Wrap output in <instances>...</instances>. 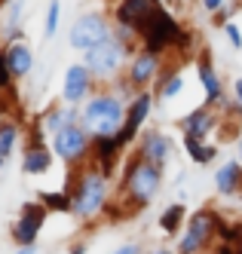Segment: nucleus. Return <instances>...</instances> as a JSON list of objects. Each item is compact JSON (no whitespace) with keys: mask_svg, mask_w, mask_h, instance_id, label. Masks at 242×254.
Instances as JSON below:
<instances>
[{"mask_svg":"<svg viewBox=\"0 0 242 254\" xmlns=\"http://www.w3.org/2000/svg\"><path fill=\"white\" fill-rule=\"evenodd\" d=\"M230 92H233V95H236V101L242 104V77H236V80H233V86H230Z\"/></svg>","mask_w":242,"mask_h":254,"instance_id":"nucleus-42","label":"nucleus"},{"mask_svg":"<svg viewBox=\"0 0 242 254\" xmlns=\"http://www.w3.org/2000/svg\"><path fill=\"white\" fill-rule=\"evenodd\" d=\"M12 25H22V0H9L3 9V28H12Z\"/></svg>","mask_w":242,"mask_h":254,"instance_id":"nucleus-35","label":"nucleus"},{"mask_svg":"<svg viewBox=\"0 0 242 254\" xmlns=\"http://www.w3.org/2000/svg\"><path fill=\"white\" fill-rule=\"evenodd\" d=\"M230 3V0H199V6H202V12L206 15H215L218 9H224Z\"/></svg>","mask_w":242,"mask_h":254,"instance_id":"nucleus-38","label":"nucleus"},{"mask_svg":"<svg viewBox=\"0 0 242 254\" xmlns=\"http://www.w3.org/2000/svg\"><path fill=\"white\" fill-rule=\"evenodd\" d=\"M15 77H12V70H9V64H6V49H3V43H0V95L3 92H12L15 89Z\"/></svg>","mask_w":242,"mask_h":254,"instance_id":"nucleus-33","label":"nucleus"},{"mask_svg":"<svg viewBox=\"0 0 242 254\" xmlns=\"http://www.w3.org/2000/svg\"><path fill=\"white\" fill-rule=\"evenodd\" d=\"M107 86H110V92H114V95H120V98H123L126 104H129V101H132V98L138 95V89H135L132 83H129V77H126V70H123V74H120L117 80H110Z\"/></svg>","mask_w":242,"mask_h":254,"instance_id":"nucleus-32","label":"nucleus"},{"mask_svg":"<svg viewBox=\"0 0 242 254\" xmlns=\"http://www.w3.org/2000/svg\"><path fill=\"white\" fill-rule=\"evenodd\" d=\"M135 150L147 162H154V166L165 169L175 159V138L165 132V129H151V126H147V129L138 135V141H135Z\"/></svg>","mask_w":242,"mask_h":254,"instance_id":"nucleus-13","label":"nucleus"},{"mask_svg":"<svg viewBox=\"0 0 242 254\" xmlns=\"http://www.w3.org/2000/svg\"><path fill=\"white\" fill-rule=\"evenodd\" d=\"M129 59H132V52H129L117 37H110V40L98 43L95 49L83 52V64L92 70V74H95V80H98L101 86H107L110 80H117L123 70H126Z\"/></svg>","mask_w":242,"mask_h":254,"instance_id":"nucleus-6","label":"nucleus"},{"mask_svg":"<svg viewBox=\"0 0 242 254\" xmlns=\"http://www.w3.org/2000/svg\"><path fill=\"white\" fill-rule=\"evenodd\" d=\"M86 251H89V245H86L83 239H80V242H71V245H68V254H86Z\"/></svg>","mask_w":242,"mask_h":254,"instance_id":"nucleus-40","label":"nucleus"},{"mask_svg":"<svg viewBox=\"0 0 242 254\" xmlns=\"http://www.w3.org/2000/svg\"><path fill=\"white\" fill-rule=\"evenodd\" d=\"M209 254H242V245H233V242H221V239H218V242L212 245V251H209Z\"/></svg>","mask_w":242,"mask_h":254,"instance_id":"nucleus-37","label":"nucleus"},{"mask_svg":"<svg viewBox=\"0 0 242 254\" xmlns=\"http://www.w3.org/2000/svg\"><path fill=\"white\" fill-rule=\"evenodd\" d=\"M117 202L126 208L129 217L141 214L144 208H151V202L162 193V184H165V169L147 162L138 150L126 153L123 159V169L117 175Z\"/></svg>","mask_w":242,"mask_h":254,"instance_id":"nucleus-1","label":"nucleus"},{"mask_svg":"<svg viewBox=\"0 0 242 254\" xmlns=\"http://www.w3.org/2000/svg\"><path fill=\"white\" fill-rule=\"evenodd\" d=\"M110 37H114V19H110V12L107 9H86L71 22L68 46L77 52H89Z\"/></svg>","mask_w":242,"mask_h":254,"instance_id":"nucleus-4","label":"nucleus"},{"mask_svg":"<svg viewBox=\"0 0 242 254\" xmlns=\"http://www.w3.org/2000/svg\"><path fill=\"white\" fill-rule=\"evenodd\" d=\"M165 64H169L165 56H154V52H147V49H138L135 56L129 59V64H126V77H129V83H132L138 92L141 89H154V83L160 80Z\"/></svg>","mask_w":242,"mask_h":254,"instance_id":"nucleus-12","label":"nucleus"},{"mask_svg":"<svg viewBox=\"0 0 242 254\" xmlns=\"http://www.w3.org/2000/svg\"><path fill=\"white\" fill-rule=\"evenodd\" d=\"M3 9H6V6H3V3H0V19H3Z\"/></svg>","mask_w":242,"mask_h":254,"instance_id":"nucleus-47","label":"nucleus"},{"mask_svg":"<svg viewBox=\"0 0 242 254\" xmlns=\"http://www.w3.org/2000/svg\"><path fill=\"white\" fill-rule=\"evenodd\" d=\"M110 254H144V251H141V245H138V242H123V245H117Z\"/></svg>","mask_w":242,"mask_h":254,"instance_id":"nucleus-39","label":"nucleus"},{"mask_svg":"<svg viewBox=\"0 0 242 254\" xmlns=\"http://www.w3.org/2000/svg\"><path fill=\"white\" fill-rule=\"evenodd\" d=\"M22 40H28V34H25L22 25H12V28L0 31V43H22Z\"/></svg>","mask_w":242,"mask_h":254,"instance_id":"nucleus-36","label":"nucleus"},{"mask_svg":"<svg viewBox=\"0 0 242 254\" xmlns=\"http://www.w3.org/2000/svg\"><path fill=\"white\" fill-rule=\"evenodd\" d=\"M221 34H224V40L230 43L233 52H242V28L236 22H227L224 28H221Z\"/></svg>","mask_w":242,"mask_h":254,"instance_id":"nucleus-34","label":"nucleus"},{"mask_svg":"<svg viewBox=\"0 0 242 254\" xmlns=\"http://www.w3.org/2000/svg\"><path fill=\"white\" fill-rule=\"evenodd\" d=\"M46 205L40 199H31V202H22L18 205V217L9 224V239L15 242V248H28V245H37L43 233V224H46Z\"/></svg>","mask_w":242,"mask_h":254,"instance_id":"nucleus-9","label":"nucleus"},{"mask_svg":"<svg viewBox=\"0 0 242 254\" xmlns=\"http://www.w3.org/2000/svg\"><path fill=\"white\" fill-rule=\"evenodd\" d=\"M184 89H187V80H184L181 67H175L172 62L165 64V70L160 74V80L154 83V95H157V104H172L184 95Z\"/></svg>","mask_w":242,"mask_h":254,"instance_id":"nucleus-21","label":"nucleus"},{"mask_svg":"<svg viewBox=\"0 0 242 254\" xmlns=\"http://www.w3.org/2000/svg\"><path fill=\"white\" fill-rule=\"evenodd\" d=\"M71 196V214L77 217L80 224H92V221H101L104 208L110 205V178H104L92 162L77 169H68L65 175V187Z\"/></svg>","mask_w":242,"mask_h":254,"instance_id":"nucleus-2","label":"nucleus"},{"mask_svg":"<svg viewBox=\"0 0 242 254\" xmlns=\"http://www.w3.org/2000/svg\"><path fill=\"white\" fill-rule=\"evenodd\" d=\"M215 190L224 199H236L242 196V162L239 159H227L221 162L215 172Z\"/></svg>","mask_w":242,"mask_h":254,"instance_id":"nucleus-22","label":"nucleus"},{"mask_svg":"<svg viewBox=\"0 0 242 254\" xmlns=\"http://www.w3.org/2000/svg\"><path fill=\"white\" fill-rule=\"evenodd\" d=\"M3 169H6V159H3V156H0V175H3Z\"/></svg>","mask_w":242,"mask_h":254,"instance_id":"nucleus-45","label":"nucleus"},{"mask_svg":"<svg viewBox=\"0 0 242 254\" xmlns=\"http://www.w3.org/2000/svg\"><path fill=\"white\" fill-rule=\"evenodd\" d=\"M236 159L242 162V135H239V141H236Z\"/></svg>","mask_w":242,"mask_h":254,"instance_id":"nucleus-44","label":"nucleus"},{"mask_svg":"<svg viewBox=\"0 0 242 254\" xmlns=\"http://www.w3.org/2000/svg\"><path fill=\"white\" fill-rule=\"evenodd\" d=\"M34 120L40 123V126H43V132L52 138L59 129H65V126H74V123H80V120H83V104H65V101L59 98V101H49Z\"/></svg>","mask_w":242,"mask_h":254,"instance_id":"nucleus-17","label":"nucleus"},{"mask_svg":"<svg viewBox=\"0 0 242 254\" xmlns=\"http://www.w3.org/2000/svg\"><path fill=\"white\" fill-rule=\"evenodd\" d=\"M92 132L86 129L83 123H74V126H65L59 129L52 138H49V147L55 153V159L65 162L68 169H77V166H86L92 159Z\"/></svg>","mask_w":242,"mask_h":254,"instance_id":"nucleus-5","label":"nucleus"},{"mask_svg":"<svg viewBox=\"0 0 242 254\" xmlns=\"http://www.w3.org/2000/svg\"><path fill=\"white\" fill-rule=\"evenodd\" d=\"M18 166H22L25 175L31 178H40V175H49L52 166H55V153L46 144H22V153H18Z\"/></svg>","mask_w":242,"mask_h":254,"instance_id":"nucleus-19","label":"nucleus"},{"mask_svg":"<svg viewBox=\"0 0 242 254\" xmlns=\"http://www.w3.org/2000/svg\"><path fill=\"white\" fill-rule=\"evenodd\" d=\"M160 9H162L160 0H114L107 12H110V19H114V25H123V28L135 31L141 37Z\"/></svg>","mask_w":242,"mask_h":254,"instance_id":"nucleus-10","label":"nucleus"},{"mask_svg":"<svg viewBox=\"0 0 242 254\" xmlns=\"http://www.w3.org/2000/svg\"><path fill=\"white\" fill-rule=\"evenodd\" d=\"M25 144V126L18 117H0V156L12 159Z\"/></svg>","mask_w":242,"mask_h":254,"instance_id":"nucleus-24","label":"nucleus"},{"mask_svg":"<svg viewBox=\"0 0 242 254\" xmlns=\"http://www.w3.org/2000/svg\"><path fill=\"white\" fill-rule=\"evenodd\" d=\"M187 217H190V208L184 205V202H169V205L160 211L157 227H160L162 236H169V239H178L181 230L187 227Z\"/></svg>","mask_w":242,"mask_h":254,"instance_id":"nucleus-25","label":"nucleus"},{"mask_svg":"<svg viewBox=\"0 0 242 254\" xmlns=\"http://www.w3.org/2000/svg\"><path fill=\"white\" fill-rule=\"evenodd\" d=\"M6 49V64L12 70V77L15 80H28L34 74V67H37V52L31 46V40H22V43H3Z\"/></svg>","mask_w":242,"mask_h":254,"instance_id":"nucleus-20","label":"nucleus"},{"mask_svg":"<svg viewBox=\"0 0 242 254\" xmlns=\"http://www.w3.org/2000/svg\"><path fill=\"white\" fill-rule=\"evenodd\" d=\"M193 70H196V83L202 89V101L206 104H218V98L227 92L224 89V80H221V70L212 59L209 49H199L196 52V62H193Z\"/></svg>","mask_w":242,"mask_h":254,"instance_id":"nucleus-16","label":"nucleus"},{"mask_svg":"<svg viewBox=\"0 0 242 254\" xmlns=\"http://www.w3.org/2000/svg\"><path fill=\"white\" fill-rule=\"evenodd\" d=\"M221 217H224V211L221 208H215V205H202V208H196V211H190V217H187V233H193L196 239H202L209 248L218 242V224H221Z\"/></svg>","mask_w":242,"mask_h":254,"instance_id":"nucleus-18","label":"nucleus"},{"mask_svg":"<svg viewBox=\"0 0 242 254\" xmlns=\"http://www.w3.org/2000/svg\"><path fill=\"white\" fill-rule=\"evenodd\" d=\"M126 120V101L110 92V86H98V92L83 104V126L92 132V138L117 135Z\"/></svg>","mask_w":242,"mask_h":254,"instance_id":"nucleus-3","label":"nucleus"},{"mask_svg":"<svg viewBox=\"0 0 242 254\" xmlns=\"http://www.w3.org/2000/svg\"><path fill=\"white\" fill-rule=\"evenodd\" d=\"M181 144H184V153H187V159L193 162V166H212V162L218 159V153H221L218 141H212V138L181 135Z\"/></svg>","mask_w":242,"mask_h":254,"instance_id":"nucleus-23","label":"nucleus"},{"mask_svg":"<svg viewBox=\"0 0 242 254\" xmlns=\"http://www.w3.org/2000/svg\"><path fill=\"white\" fill-rule=\"evenodd\" d=\"M239 12H242V0H230V3H227L224 9H218L215 15H209V19H212V25H215V28L221 31V28H224L227 22H233Z\"/></svg>","mask_w":242,"mask_h":254,"instance_id":"nucleus-31","label":"nucleus"},{"mask_svg":"<svg viewBox=\"0 0 242 254\" xmlns=\"http://www.w3.org/2000/svg\"><path fill=\"white\" fill-rule=\"evenodd\" d=\"M218 239L221 242H233V245H242V217H221L218 224Z\"/></svg>","mask_w":242,"mask_h":254,"instance_id":"nucleus-27","label":"nucleus"},{"mask_svg":"<svg viewBox=\"0 0 242 254\" xmlns=\"http://www.w3.org/2000/svg\"><path fill=\"white\" fill-rule=\"evenodd\" d=\"M178 254H209L212 248L202 242V239H196L193 233H187V230H181V236L175 239V245H172Z\"/></svg>","mask_w":242,"mask_h":254,"instance_id":"nucleus-29","label":"nucleus"},{"mask_svg":"<svg viewBox=\"0 0 242 254\" xmlns=\"http://www.w3.org/2000/svg\"><path fill=\"white\" fill-rule=\"evenodd\" d=\"M37 199L46 205L49 214H71V196H68V190H40Z\"/></svg>","mask_w":242,"mask_h":254,"instance_id":"nucleus-26","label":"nucleus"},{"mask_svg":"<svg viewBox=\"0 0 242 254\" xmlns=\"http://www.w3.org/2000/svg\"><path fill=\"white\" fill-rule=\"evenodd\" d=\"M12 254H40V251H37V245H28V248H15Z\"/></svg>","mask_w":242,"mask_h":254,"instance_id":"nucleus-43","label":"nucleus"},{"mask_svg":"<svg viewBox=\"0 0 242 254\" xmlns=\"http://www.w3.org/2000/svg\"><path fill=\"white\" fill-rule=\"evenodd\" d=\"M126 144L117 138V135H104V138H95L92 141V166H95L104 178H117L120 169H123V159H126Z\"/></svg>","mask_w":242,"mask_h":254,"instance_id":"nucleus-14","label":"nucleus"},{"mask_svg":"<svg viewBox=\"0 0 242 254\" xmlns=\"http://www.w3.org/2000/svg\"><path fill=\"white\" fill-rule=\"evenodd\" d=\"M144 254H178L175 248H169V245H157V248H147Z\"/></svg>","mask_w":242,"mask_h":254,"instance_id":"nucleus-41","label":"nucleus"},{"mask_svg":"<svg viewBox=\"0 0 242 254\" xmlns=\"http://www.w3.org/2000/svg\"><path fill=\"white\" fill-rule=\"evenodd\" d=\"M199 49V37H196V31H190V28H184V34L178 37V43H175V56L178 59H187V56H193V52Z\"/></svg>","mask_w":242,"mask_h":254,"instance_id":"nucleus-30","label":"nucleus"},{"mask_svg":"<svg viewBox=\"0 0 242 254\" xmlns=\"http://www.w3.org/2000/svg\"><path fill=\"white\" fill-rule=\"evenodd\" d=\"M98 86H101V83L95 80V74H92L83 62H77V64H68V67H65L59 98H62L65 104H86L92 95L98 92Z\"/></svg>","mask_w":242,"mask_h":254,"instance_id":"nucleus-11","label":"nucleus"},{"mask_svg":"<svg viewBox=\"0 0 242 254\" xmlns=\"http://www.w3.org/2000/svg\"><path fill=\"white\" fill-rule=\"evenodd\" d=\"M62 28V0H49L46 15H43V40H52Z\"/></svg>","mask_w":242,"mask_h":254,"instance_id":"nucleus-28","label":"nucleus"},{"mask_svg":"<svg viewBox=\"0 0 242 254\" xmlns=\"http://www.w3.org/2000/svg\"><path fill=\"white\" fill-rule=\"evenodd\" d=\"M181 34H184L181 19H178L169 6H162L154 15V22L147 25V31L141 34V46L138 49H147V52H154V56H169V52L175 49V43H178Z\"/></svg>","mask_w":242,"mask_h":254,"instance_id":"nucleus-7","label":"nucleus"},{"mask_svg":"<svg viewBox=\"0 0 242 254\" xmlns=\"http://www.w3.org/2000/svg\"><path fill=\"white\" fill-rule=\"evenodd\" d=\"M154 111H157V95H154V89H141V92L126 104V120H123L120 132H117V138L126 144V147H135V141H138V135L147 129V123H151Z\"/></svg>","mask_w":242,"mask_h":254,"instance_id":"nucleus-8","label":"nucleus"},{"mask_svg":"<svg viewBox=\"0 0 242 254\" xmlns=\"http://www.w3.org/2000/svg\"><path fill=\"white\" fill-rule=\"evenodd\" d=\"M178 129H181V135H196V138H215L218 132H221V114H218V107H212V104H196V107H190L184 117H178Z\"/></svg>","mask_w":242,"mask_h":254,"instance_id":"nucleus-15","label":"nucleus"},{"mask_svg":"<svg viewBox=\"0 0 242 254\" xmlns=\"http://www.w3.org/2000/svg\"><path fill=\"white\" fill-rule=\"evenodd\" d=\"M160 3H162V6H172V3H175V0H160Z\"/></svg>","mask_w":242,"mask_h":254,"instance_id":"nucleus-46","label":"nucleus"}]
</instances>
